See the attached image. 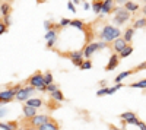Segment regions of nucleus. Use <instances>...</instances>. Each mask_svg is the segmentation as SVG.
I'll use <instances>...</instances> for the list:
<instances>
[{
    "instance_id": "obj_12",
    "label": "nucleus",
    "mask_w": 146,
    "mask_h": 130,
    "mask_svg": "<svg viewBox=\"0 0 146 130\" xmlns=\"http://www.w3.org/2000/svg\"><path fill=\"white\" fill-rule=\"evenodd\" d=\"M114 2L113 0H105L104 5H102V15H111V12H114Z\"/></svg>"
},
{
    "instance_id": "obj_3",
    "label": "nucleus",
    "mask_w": 146,
    "mask_h": 130,
    "mask_svg": "<svg viewBox=\"0 0 146 130\" xmlns=\"http://www.w3.org/2000/svg\"><path fill=\"white\" fill-rule=\"evenodd\" d=\"M28 84H29V86H32L35 89H40L41 92H47V86L44 82V73H41L40 70H36L35 73H32L29 76Z\"/></svg>"
},
{
    "instance_id": "obj_28",
    "label": "nucleus",
    "mask_w": 146,
    "mask_h": 130,
    "mask_svg": "<svg viewBox=\"0 0 146 130\" xmlns=\"http://www.w3.org/2000/svg\"><path fill=\"white\" fill-rule=\"evenodd\" d=\"M44 82H45V86L53 85V73L51 72H45L44 73Z\"/></svg>"
},
{
    "instance_id": "obj_30",
    "label": "nucleus",
    "mask_w": 146,
    "mask_h": 130,
    "mask_svg": "<svg viewBox=\"0 0 146 130\" xmlns=\"http://www.w3.org/2000/svg\"><path fill=\"white\" fill-rule=\"evenodd\" d=\"M80 69H82V70H89V69H92V62H91V60H85Z\"/></svg>"
},
{
    "instance_id": "obj_17",
    "label": "nucleus",
    "mask_w": 146,
    "mask_h": 130,
    "mask_svg": "<svg viewBox=\"0 0 146 130\" xmlns=\"http://www.w3.org/2000/svg\"><path fill=\"white\" fill-rule=\"evenodd\" d=\"M130 75H133V69H131V70H126V72H121V73H118V75L115 76V79H114L115 85H117V84H121V82H123V79L129 78Z\"/></svg>"
},
{
    "instance_id": "obj_33",
    "label": "nucleus",
    "mask_w": 146,
    "mask_h": 130,
    "mask_svg": "<svg viewBox=\"0 0 146 130\" xmlns=\"http://www.w3.org/2000/svg\"><path fill=\"white\" fill-rule=\"evenodd\" d=\"M72 23V19H67V18H63L62 21H60V27H67V25H70Z\"/></svg>"
},
{
    "instance_id": "obj_19",
    "label": "nucleus",
    "mask_w": 146,
    "mask_h": 130,
    "mask_svg": "<svg viewBox=\"0 0 146 130\" xmlns=\"http://www.w3.org/2000/svg\"><path fill=\"white\" fill-rule=\"evenodd\" d=\"M50 98H51L53 101H57V102H63V101H64V94L58 89V91L50 94Z\"/></svg>"
},
{
    "instance_id": "obj_42",
    "label": "nucleus",
    "mask_w": 146,
    "mask_h": 130,
    "mask_svg": "<svg viewBox=\"0 0 146 130\" xmlns=\"http://www.w3.org/2000/svg\"><path fill=\"white\" fill-rule=\"evenodd\" d=\"M142 12H143V15L146 16V3H145V6H143V10H142Z\"/></svg>"
},
{
    "instance_id": "obj_23",
    "label": "nucleus",
    "mask_w": 146,
    "mask_h": 130,
    "mask_svg": "<svg viewBox=\"0 0 146 130\" xmlns=\"http://www.w3.org/2000/svg\"><path fill=\"white\" fill-rule=\"evenodd\" d=\"M124 9L129 12H137L139 10V5L135 2H124Z\"/></svg>"
},
{
    "instance_id": "obj_18",
    "label": "nucleus",
    "mask_w": 146,
    "mask_h": 130,
    "mask_svg": "<svg viewBox=\"0 0 146 130\" xmlns=\"http://www.w3.org/2000/svg\"><path fill=\"white\" fill-rule=\"evenodd\" d=\"M135 31H136V29H133V28H127V29L124 31L123 38H124V41H126L127 44H130V42L133 41V37H135Z\"/></svg>"
},
{
    "instance_id": "obj_24",
    "label": "nucleus",
    "mask_w": 146,
    "mask_h": 130,
    "mask_svg": "<svg viewBox=\"0 0 146 130\" xmlns=\"http://www.w3.org/2000/svg\"><path fill=\"white\" fill-rule=\"evenodd\" d=\"M131 53H133V45H130V44H129V45H127L126 48H124L123 51H121L118 56H120V58H126V57H129Z\"/></svg>"
},
{
    "instance_id": "obj_32",
    "label": "nucleus",
    "mask_w": 146,
    "mask_h": 130,
    "mask_svg": "<svg viewBox=\"0 0 146 130\" xmlns=\"http://www.w3.org/2000/svg\"><path fill=\"white\" fill-rule=\"evenodd\" d=\"M56 91H58V85H56V84L47 86V92H48V94H53V92H56Z\"/></svg>"
},
{
    "instance_id": "obj_5",
    "label": "nucleus",
    "mask_w": 146,
    "mask_h": 130,
    "mask_svg": "<svg viewBox=\"0 0 146 130\" xmlns=\"http://www.w3.org/2000/svg\"><path fill=\"white\" fill-rule=\"evenodd\" d=\"M130 19V12L126 10L124 7H120V9H115L114 10V18H113V22H114V27H120L126 23L127 21Z\"/></svg>"
},
{
    "instance_id": "obj_34",
    "label": "nucleus",
    "mask_w": 146,
    "mask_h": 130,
    "mask_svg": "<svg viewBox=\"0 0 146 130\" xmlns=\"http://www.w3.org/2000/svg\"><path fill=\"white\" fill-rule=\"evenodd\" d=\"M67 7H69V10H70V12L76 13V7H75V3H73V2H69V3H67Z\"/></svg>"
},
{
    "instance_id": "obj_4",
    "label": "nucleus",
    "mask_w": 146,
    "mask_h": 130,
    "mask_svg": "<svg viewBox=\"0 0 146 130\" xmlns=\"http://www.w3.org/2000/svg\"><path fill=\"white\" fill-rule=\"evenodd\" d=\"M107 44L105 42H102V41H95V42H91V44H88V45H83V56H85V60H89V57H92V54L94 53H96V51H101V50H104V48H107Z\"/></svg>"
},
{
    "instance_id": "obj_20",
    "label": "nucleus",
    "mask_w": 146,
    "mask_h": 130,
    "mask_svg": "<svg viewBox=\"0 0 146 130\" xmlns=\"http://www.w3.org/2000/svg\"><path fill=\"white\" fill-rule=\"evenodd\" d=\"M70 27H75V28H78V29H80V31H85V28H86V23H85L83 21H80V19H73L72 23H70Z\"/></svg>"
},
{
    "instance_id": "obj_10",
    "label": "nucleus",
    "mask_w": 146,
    "mask_h": 130,
    "mask_svg": "<svg viewBox=\"0 0 146 130\" xmlns=\"http://www.w3.org/2000/svg\"><path fill=\"white\" fill-rule=\"evenodd\" d=\"M127 45H129V44L124 41V38H123V37H121V38H118V40H115V41L113 42V50H114V53H115V54H120L121 51H123V50L126 48Z\"/></svg>"
},
{
    "instance_id": "obj_36",
    "label": "nucleus",
    "mask_w": 146,
    "mask_h": 130,
    "mask_svg": "<svg viewBox=\"0 0 146 130\" xmlns=\"http://www.w3.org/2000/svg\"><path fill=\"white\" fill-rule=\"evenodd\" d=\"M82 5H83V9H85V10H88V9L92 6V3H88V2H82Z\"/></svg>"
},
{
    "instance_id": "obj_1",
    "label": "nucleus",
    "mask_w": 146,
    "mask_h": 130,
    "mask_svg": "<svg viewBox=\"0 0 146 130\" xmlns=\"http://www.w3.org/2000/svg\"><path fill=\"white\" fill-rule=\"evenodd\" d=\"M100 37V40L102 42H114L115 40L121 38V31L114 27V25H110V23H107V25H104L101 28V31L96 34Z\"/></svg>"
},
{
    "instance_id": "obj_37",
    "label": "nucleus",
    "mask_w": 146,
    "mask_h": 130,
    "mask_svg": "<svg viewBox=\"0 0 146 130\" xmlns=\"http://www.w3.org/2000/svg\"><path fill=\"white\" fill-rule=\"evenodd\" d=\"M5 31H7V28L5 27V22H2V25H0V34H5Z\"/></svg>"
},
{
    "instance_id": "obj_25",
    "label": "nucleus",
    "mask_w": 146,
    "mask_h": 130,
    "mask_svg": "<svg viewBox=\"0 0 146 130\" xmlns=\"http://www.w3.org/2000/svg\"><path fill=\"white\" fill-rule=\"evenodd\" d=\"M146 27V18H142V19H137L135 23H133V29H140V28H145Z\"/></svg>"
},
{
    "instance_id": "obj_9",
    "label": "nucleus",
    "mask_w": 146,
    "mask_h": 130,
    "mask_svg": "<svg viewBox=\"0 0 146 130\" xmlns=\"http://www.w3.org/2000/svg\"><path fill=\"white\" fill-rule=\"evenodd\" d=\"M118 63H120V56L113 53L111 57H110V60H108V63H107V66H105V72H111V70H114L118 66Z\"/></svg>"
},
{
    "instance_id": "obj_14",
    "label": "nucleus",
    "mask_w": 146,
    "mask_h": 130,
    "mask_svg": "<svg viewBox=\"0 0 146 130\" xmlns=\"http://www.w3.org/2000/svg\"><path fill=\"white\" fill-rule=\"evenodd\" d=\"M44 104H45V102H44L42 99H40V98H31V99L27 101V105H28V107H32V108H36V110L41 108Z\"/></svg>"
},
{
    "instance_id": "obj_40",
    "label": "nucleus",
    "mask_w": 146,
    "mask_h": 130,
    "mask_svg": "<svg viewBox=\"0 0 146 130\" xmlns=\"http://www.w3.org/2000/svg\"><path fill=\"white\" fill-rule=\"evenodd\" d=\"M108 127H110V129H111V130H121V129H117V127H115V126H113V124H110Z\"/></svg>"
},
{
    "instance_id": "obj_8",
    "label": "nucleus",
    "mask_w": 146,
    "mask_h": 130,
    "mask_svg": "<svg viewBox=\"0 0 146 130\" xmlns=\"http://www.w3.org/2000/svg\"><path fill=\"white\" fill-rule=\"evenodd\" d=\"M34 89L32 86H23L18 94H16V101H28L31 99V95L34 94Z\"/></svg>"
},
{
    "instance_id": "obj_41",
    "label": "nucleus",
    "mask_w": 146,
    "mask_h": 130,
    "mask_svg": "<svg viewBox=\"0 0 146 130\" xmlns=\"http://www.w3.org/2000/svg\"><path fill=\"white\" fill-rule=\"evenodd\" d=\"M7 113V110H5V107H2V115H5Z\"/></svg>"
},
{
    "instance_id": "obj_15",
    "label": "nucleus",
    "mask_w": 146,
    "mask_h": 130,
    "mask_svg": "<svg viewBox=\"0 0 146 130\" xmlns=\"http://www.w3.org/2000/svg\"><path fill=\"white\" fill-rule=\"evenodd\" d=\"M18 126L19 123L18 121H2L0 123V127H2V130H18Z\"/></svg>"
},
{
    "instance_id": "obj_29",
    "label": "nucleus",
    "mask_w": 146,
    "mask_h": 130,
    "mask_svg": "<svg viewBox=\"0 0 146 130\" xmlns=\"http://www.w3.org/2000/svg\"><path fill=\"white\" fill-rule=\"evenodd\" d=\"M104 95H111V88H101L98 92H96V97H104Z\"/></svg>"
},
{
    "instance_id": "obj_31",
    "label": "nucleus",
    "mask_w": 146,
    "mask_h": 130,
    "mask_svg": "<svg viewBox=\"0 0 146 130\" xmlns=\"http://www.w3.org/2000/svg\"><path fill=\"white\" fill-rule=\"evenodd\" d=\"M146 69V62H143V63H140L139 66H136L135 69H133V73H137V72H140V70H145Z\"/></svg>"
},
{
    "instance_id": "obj_21",
    "label": "nucleus",
    "mask_w": 146,
    "mask_h": 130,
    "mask_svg": "<svg viewBox=\"0 0 146 130\" xmlns=\"http://www.w3.org/2000/svg\"><path fill=\"white\" fill-rule=\"evenodd\" d=\"M9 15H10V3L2 2V16L5 19H9Z\"/></svg>"
},
{
    "instance_id": "obj_26",
    "label": "nucleus",
    "mask_w": 146,
    "mask_h": 130,
    "mask_svg": "<svg viewBox=\"0 0 146 130\" xmlns=\"http://www.w3.org/2000/svg\"><path fill=\"white\" fill-rule=\"evenodd\" d=\"M130 88H139V89H146V79H140L139 82H135V84H130Z\"/></svg>"
},
{
    "instance_id": "obj_7",
    "label": "nucleus",
    "mask_w": 146,
    "mask_h": 130,
    "mask_svg": "<svg viewBox=\"0 0 146 130\" xmlns=\"http://www.w3.org/2000/svg\"><path fill=\"white\" fill-rule=\"evenodd\" d=\"M66 56L70 58V62L75 64V66L82 67V64H83V62H85L83 50H80V51H72V53H69V54H66Z\"/></svg>"
},
{
    "instance_id": "obj_39",
    "label": "nucleus",
    "mask_w": 146,
    "mask_h": 130,
    "mask_svg": "<svg viewBox=\"0 0 146 130\" xmlns=\"http://www.w3.org/2000/svg\"><path fill=\"white\" fill-rule=\"evenodd\" d=\"M101 86L102 88H107V80H101Z\"/></svg>"
},
{
    "instance_id": "obj_22",
    "label": "nucleus",
    "mask_w": 146,
    "mask_h": 130,
    "mask_svg": "<svg viewBox=\"0 0 146 130\" xmlns=\"http://www.w3.org/2000/svg\"><path fill=\"white\" fill-rule=\"evenodd\" d=\"M102 5L104 2H100V0H95V2H92V10H94V13H101L102 12Z\"/></svg>"
},
{
    "instance_id": "obj_2",
    "label": "nucleus",
    "mask_w": 146,
    "mask_h": 130,
    "mask_svg": "<svg viewBox=\"0 0 146 130\" xmlns=\"http://www.w3.org/2000/svg\"><path fill=\"white\" fill-rule=\"evenodd\" d=\"M21 89H22V85L18 84V85H15V86L6 88V89H3L2 92H0V102H2V107H3L5 104L16 99V94H18Z\"/></svg>"
},
{
    "instance_id": "obj_13",
    "label": "nucleus",
    "mask_w": 146,
    "mask_h": 130,
    "mask_svg": "<svg viewBox=\"0 0 146 130\" xmlns=\"http://www.w3.org/2000/svg\"><path fill=\"white\" fill-rule=\"evenodd\" d=\"M38 130H60V126H58V123L54 119H51L48 123H45L44 126H41Z\"/></svg>"
},
{
    "instance_id": "obj_35",
    "label": "nucleus",
    "mask_w": 146,
    "mask_h": 130,
    "mask_svg": "<svg viewBox=\"0 0 146 130\" xmlns=\"http://www.w3.org/2000/svg\"><path fill=\"white\" fill-rule=\"evenodd\" d=\"M137 127H139L140 130H146V124H145L142 120H139V123H137Z\"/></svg>"
},
{
    "instance_id": "obj_16",
    "label": "nucleus",
    "mask_w": 146,
    "mask_h": 130,
    "mask_svg": "<svg viewBox=\"0 0 146 130\" xmlns=\"http://www.w3.org/2000/svg\"><path fill=\"white\" fill-rule=\"evenodd\" d=\"M133 119H136V114L131 113V111H126V113H121L120 114V120H121V123H123V124H126L127 121H130Z\"/></svg>"
},
{
    "instance_id": "obj_6",
    "label": "nucleus",
    "mask_w": 146,
    "mask_h": 130,
    "mask_svg": "<svg viewBox=\"0 0 146 130\" xmlns=\"http://www.w3.org/2000/svg\"><path fill=\"white\" fill-rule=\"evenodd\" d=\"M27 121H29V124L34 127V129H40L41 126H44L45 123H48L51 120V117L50 115H47V114H38V115H35L34 119H31V120H28V119H25Z\"/></svg>"
},
{
    "instance_id": "obj_38",
    "label": "nucleus",
    "mask_w": 146,
    "mask_h": 130,
    "mask_svg": "<svg viewBox=\"0 0 146 130\" xmlns=\"http://www.w3.org/2000/svg\"><path fill=\"white\" fill-rule=\"evenodd\" d=\"M22 130H38V129H34V127H28V126H23Z\"/></svg>"
},
{
    "instance_id": "obj_27",
    "label": "nucleus",
    "mask_w": 146,
    "mask_h": 130,
    "mask_svg": "<svg viewBox=\"0 0 146 130\" xmlns=\"http://www.w3.org/2000/svg\"><path fill=\"white\" fill-rule=\"evenodd\" d=\"M57 34H58V32H57L56 29L47 31V34H45V37H44V38H45L47 41H51V40H57Z\"/></svg>"
},
{
    "instance_id": "obj_11",
    "label": "nucleus",
    "mask_w": 146,
    "mask_h": 130,
    "mask_svg": "<svg viewBox=\"0 0 146 130\" xmlns=\"http://www.w3.org/2000/svg\"><path fill=\"white\" fill-rule=\"evenodd\" d=\"M22 113H23V115H25V119H28V120L34 119L35 115H38V113H36V108L28 107L27 104H25V105H23V107H22Z\"/></svg>"
}]
</instances>
